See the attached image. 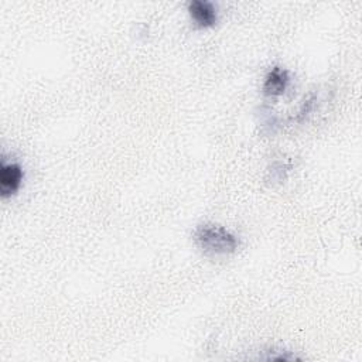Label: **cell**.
I'll return each mask as SVG.
<instances>
[{
	"label": "cell",
	"instance_id": "277c9868",
	"mask_svg": "<svg viewBox=\"0 0 362 362\" xmlns=\"http://www.w3.org/2000/svg\"><path fill=\"white\" fill-rule=\"evenodd\" d=\"M188 13L192 21L201 28L212 27L218 20L216 8L208 0H192L188 4Z\"/></svg>",
	"mask_w": 362,
	"mask_h": 362
},
{
	"label": "cell",
	"instance_id": "7a4b0ae2",
	"mask_svg": "<svg viewBox=\"0 0 362 362\" xmlns=\"http://www.w3.org/2000/svg\"><path fill=\"white\" fill-rule=\"evenodd\" d=\"M23 168L17 163L1 161L0 167V195L1 198L16 194L23 181Z\"/></svg>",
	"mask_w": 362,
	"mask_h": 362
},
{
	"label": "cell",
	"instance_id": "8992f818",
	"mask_svg": "<svg viewBox=\"0 0 362 362\" xmlns=\"http://www.w3.org/2000/svg\"><path fill=\"white\" fill-rule=\"evenodd\" d=\"M290 170V165L281 163V161H274L272 167L269 168V180L272 182H281L286 180V174Z\"/></svg>",
	"mask_w": 362,
	"mask_h": 362
},
{
	"label": "cell",
	"instance_id": "5b68a950",
	"mask_svg": "<svg viewBox=\"0 0 362 362\" xmlns=\"http://www.w3.org/2000/svg\"><path fill=\"white\" fill-rule=\"evenodd\" d=\"M315 100H317V95L311 92V93L303 100V103L300 105V107H298L296 116H294L291 120H293V122H303V120L307 117V115L314 109Z\"/></svg>",
	"mask_w": 362,
	"mask_h": 362
},
{
	"label": "cell",
	"instance_id": "52a82bcc",
	"mask_svg": "<svg viewBox=\"0 0 362 362\" xmlns=\"http://www.w3.org/2000/svg\"><path fill=\"white\" fill-rule=\"evenodd\" d=\"M260 124L273 133L274 129L280 124V122H279V117L276 115H273L269 109H262L260 110Z\"/></svg>",
	"mask_w": 362,
	"mask_h": 362
},
{
	"label": "cell",
	"instance_id": "6da1fadb",
	"mask_svg": "<svg viewBox=\"0 0 362 362\" xmlns=\"http://www.w3.org/2000/svg\"><path fill=\"white\" fill-rule=\"evenodd\" d=\"M192 238L199 249L209 255H230L240 245L239 238L222 225L201 223L194 229Z\"/></svg>",
	"mask_w": 362,
	"mask_h": 362
},
{
	"label": "cell",
	"instance_id": "3957f363",
	"mask_svg": "<svg viewBox=\"0 0 362 362\" xmlns=\"http://www.w3.org/2000/svg\"><path fill=\"white\" fill-rule=\"evenodd\" d=\"M288 82H290L288 71L276 65L264 76V82L262 86L263 95L270 96V98L280 96L286 92Z\"/></svg>",
	"mask_w": 362,
	"mask_h": 362
}]
</instances>
